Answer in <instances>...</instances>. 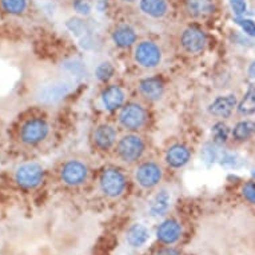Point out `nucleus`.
<instances>
[{
  "label": "nucleus",
  "instance_id": "f03ea898",
  "mask_svg": "<svg viewBox=\"0 0 255 255\" xmlns=\"http://www.w3.org/2000/svg\"><path fill=\"white\" fill-rule=\"evenodd\" d=\"M59 182L67 188L86 187L92 179L91 162L83 155H72L63 160L58 168Z\"/></svg>",
  "mask_w": 255,
  "mask_h": 255
},
{
  "label": "nucleus",
  "instance_id": "cd10ccee",
  "mask_svg": "<svg viewBox=\"0 0 255 255\" xmlns=\"http://www.w3.org/2000/svg\"><path fill=\"white\" fill-rule=\"evenodd\" d=\"M74 9L79 15H90L92 11V4L90 0H74Z\"/></svg>",
  "mask_w": 255,
  "mask_h": 255
},
{
  "label": "nucleus",
  "instance_id": "2f4dec72",
  "mask_svg": "<svg viewBox=\"0 0 255 255\" xmlns=\"http://www.w3.org/2000/svg\"><path fill=\"white\" fill-rule=\"evenodd\" d=\"M154 255H183L179 249H176L174 246H163L160 247L159 250H156Z\"/></svg>",
  "mask_w": 255,
  "mask_h": 255
},
{
  "label": "nucleus",
  "instance_id": "a211bd4d",
  "mask_svg": "<svg viewBox=\"0 0 255 255\" xmlns=\"http://www.w3.org/2000/svg\"><path fill=\"white\" fill-rule=\"evenodd\" d=\"M138 11L147 20L162 21L170 15V4L167 0H139Z\"/></svg>",
  "mask_w": 255,
  "mask_h": 255
},
{
  "label": "nucleus",
  "instance_id": "20e7f679",
  "mask_svg": "<svg viewBox=\"0 0 255 255\" xmlns=\"http://www.w3.org/2000/svg\"><path fill=\"white\" fill-rule=\"evenodd\" d=\"M131 60L134 66L144 72H154L162 67L166 60L163 46L154 39H139L131 48Z\"/></svg>",
  "mask_w": 255,
  "mask_h": 255
},
{
  "label": "nucleus",
  "instance_id": "f3484780",
  "mask_svg": "<svg viewBox=\"0 0 255 255\" xmlns=\"http://www.w3.org/2000/svg\"><path fill=\"white\" fill-rule=\"evenodd\" d=\"M138 40V31L130 23H119L111 31V42L119 50H131Z\"/></svg>",
  "mask_w": 255,
  "mask_h": 255
},
{
  "label": "nucleus",
  "instance_id": "473e14b6",
  "mask_svg": "<svg viewBox=\"0 0 255 255\" xmlns=\"http://www.w3.org/2000/svg\"><path fill=\"white\" fill-rule=\"evenodd\" d=\"M249 76L254 79L255 78V60L250 64V67H249Z\"/></svg>",
  "mask_w": 255,
  "mask_h": 255
},
{
  "label": "nucleus",
  "instance_id": "f8f14e48",
  "mask_svg": "<svg viewBox=\"0 0 255 255\" xmlns=\"http://www.w3.org/2000/svg\"><path fill=\"white\" fill-rule=\"evenodd\" d=\"M71 91V83L64 79L48 80L40 86L36 92V97L44 105H55L67 97Z\"/></svg>",
  "mask_w": 255,
  "mask_h": 255
},
{
  "label": "nucleus",
  "instance_id": "dca6fc26",
  "mask_svg": "<svg viewBox=\"0 0 255 255\" xmlns=\"http://www.w3.org/2000/svg\"><path fill=\"white\" fill-rule=\"evenodd\" d=\"M237 106H238V99L235 94L219 95L210 102L207 106V113L210 117L215 118L218 121H225L233 115Z\"/></svg>",
  "mask_w": 255,
  "mask_h": 255
},
{
  "label": "nucleus",
  "instance_id": "1a4fd4ad",
  "mask_svg": "<svg viewBox=\"0 0 255 255\" xmlns=\"http://www.w3.org/2000/svg\"><path fill=\"white\" fill-rule=\"evenodd\" d=\"M119 131L118 126L110 122H102L98 123L91 131V144L92 147L102 154H113L114 148L117 146L119 139Z\"/></svg>",
  "mask_w": 255,
  "mask_h": 255
},
{
  "label": "nucleus",
  "instance_id": "f704fd0d",
  "mask_svg": "<svg viewBox=\"0 0 255 255\" xmlns=\"http://www.w3.org/2000/svg\"><path fill=\"white\" fill-rule=\"evenodd\" d=\"M253 176H254V178H255V171H254V172H253Z\"/></svg>",
  "mask_w": 255,
  "mask_h": 255
},
{
  "label": "nucleus",
  "instance_id": "bb28decb",
  "mask_svg": "<svg viewBox=\"0 0 255 255\" xmlns=\"http://www.w3.org/2000/svg\"><path fill=\"white\" fill-rule=\"evenodd\" d=\"M202 158L205 160L206 163H213L214 160L218 158V151H217V144H207V146L202 150Z\"/></svg>",
  "mask_w": 255,
  "mask_h": 255
},
{
  "label": "nucleus",
  "instance_id": "f257e3e1",
  "mask_svg": "<svg viewBox=\"0 0 255 255\" xmlns=\"http://www.w3.org/2000/svg\"><path fill=\"white\" fill-rule=\"evenodd\" d=\"M148 142L142 132H125L119 136L113 151V158L123 167H134L146 158Z\"/></svg>",
  "mask_w": 255,
  "mask_h": 255
},
{
  "label": "nucleus",
  "instance_id": "9d476101",
  "mask_svg": "<svg viewBox=\"0 0 255 255\" xmlns=\"http://www.w3.org/2000/svg\"><path fill=\"white\" fill-rule=\"evenodd\" d=\"M167 91V86L162 76L148 75L138 80L136 92L138 98L147 105H155L164 98Z\"/></svg>",
  "mask_w": 255,
  "mask_h": 255
},
{
  "label": "nucleus",
  "instance_id": "7c9ffc66",
  "mask_svg": "<svg viewBox=\"0 0 255 255\" xmlns=\"http://www.w3.org/2000/svg\"><path fill=\"white\" fill-rule=\"evenodd\" d=\"M230 5L233 12L237 15V16H241L243 13L246 12V1L245 0H230Z\"/></svg>",
  "mask_w": 255,
  "mask_h": 255
},
{
  "label": "nucleus",
  "instance_id": "412c9836",
  "mask_svg": "<svg viewBox=\"0 0 255 255\" xmlns=\"http://www.w3.org/2000/svg\"><path fill=\"white\" fill-rule=\"evenodd\" d=\"M150 239V230L143 223H134L128 227L126 233V241L134 249H140L148 242Z\"/></svg>",
  "mask_w": 255,
  "mask_h": 255
},
{
  "label": "nucleus",
  "instance_id": "a878e982",
  "mask_svg": "<svg viewBox=\"0 0 255 255\" xmlns=\"http://www.w3.org/2000/svg\"><path fill=\"white\" fill-rule=\"evenodd\" d=\"M0 3L9 15H21L27 9V0H0Z\"/></svg>",
  "mask_w": 255,
  "mask_h": 255
},
{
  "label": "nucleus",
  "instance_id": "6e6552de",
  "mask_svg": "<svg viewBox=\"0 0 255 255\" xmlns=\"http://www.w3.org/2000/svg\"><path fill=\"white\" fill-rule=\"evenodd\" d=\"M51 134V125L46 118L32 117L20 126L19 139L25 146H39Z\"/></svg>",
  "mask_w": 255,
  "mask_h": 255
},
{
  "label": "nucleus",
  "instance_id": "9b49d317",
  "mask_svg": "<svg viewBox=\"0 0 255 255\" xmlns=\"http://www.w3.org/2000/svg\"><path fill=\"white\" fill-rule=\"evenodd\" d=\"M193 159V150L184 142H174L164 150L163 163L171 170H182Z\"/></svg>",
  "mask_w": 255,
  "mask_h": 255
},
{
  "label": "nucleus",
  "instance_id": "393cba45",
  "mask_svg": "<svg viewBox=\"0 0 255 255\" xmlns=\"http://www.w3.org/2000/svg\"><path fill=\"white\" fill-rule=\"evenodd\" d=\"M211 134H213L214 144H225L230 138L231 131L229 128V126L226 123H223V121H218L214 125Z\"/></svg>",
  "mask_w": 255,
  "mask_h": 255
},
{
  "label": "nucleus",
  "instance_id": "4be33fe9",
  "mask_svg": "<svg viewBox=\"0 0 255 255\" xmlns=\"http://www.w3.org/2000/svg\"><path fill=\"white\" fill-rule=\"evenodd\" d=\"M255 136V121L251 119H243L239 121L234 126V128L231 130V138L234 139L235 142L243 143L250 140L251 138Z\"/></svg>",
  "mask_w": 255,
  "mask_h": 255
},
{
  "label": "nucleus",
  "instance_id": "423d86ee",
  "mask_svg": "<svg viewBox=\"0 0 255 255\" xmlns=\"http://www.w3.org/2000/svg\"><path fill=\"white\" fill-rule=\"evenodd\" d=\"M131 178L143 191L156 190L166 178V166L156 159L144 158L131 167Z\"/></svg>",
  "mask_w": 255,
  "mask_h": 255
},
{
  "label": "nucleus",
  "instance_id": "2eb2a0df",
  "mask_svg": "<svg viewBox=\"0 0 255 255\" xmlns=\"http://www.w3.org/2000/svg\"><path fill=\"white\" fill-rule=\"evenodd\" d=\"M183 225L176 218H166L156 229V239L163 246H174L183 237Z\"/></svg>",
  "mask_w": 255,
  "mask_h": 255
},
{
  "label": "nucleus",
  "instance_id": "aec40b11",
  "mask_svg": "<svg viewBox=\"0 0 255 255\" xmlns=\"http://www.w3.org/2000/svg\"><path fill=\"white\" fill-rule=\"evenodd\" d=\"M171 209V194L166 188H159L148 203V213L152 217H164Z\"/></svg>",
  "mask_w": 255,
  "mask_h": 255
},
{
  "label": "nucleus",
  "instance_id": "72a5a7b5",
  "mask_svg": "<svg viewBox=\"0 0 255 255\" xmlns=\"http://www.w3.org/2000/svg\"><path fill=\"white\" fill-rule=\"evenodd\" d=\"M122 4H134V3H136V1H139V0H119Z\"/></svg>",
  "mask_w": 255,
  "mask_h": 255
},
{
  "label": "nucleus",
  "instance_id": "c756f323",
  "mask_svg": "<svg viewBox=\"0 0 255 255\" xmlns=\"http://www.w3.org/2000/svg\"><path fill=\"white\" fill-rule=\"evenodd\" d=\"M237 23H238L242 29L246 32L247 35L250 36H255V23L250 19H237Z\"/></svg>",
  "mask_w": 255,
  "mask_h": 255
},
{
  "label": "nucleus",
  "instance_id": "4468645a",
  "mask_svg": "<svg viewBox=\"0 0 255 255\" xmlns=\"http://www.w3.org/2000/svg\"><path fill=\"white\" fill-rule=\"evenodd\" d=\"M44 179V170L36 162H28L19 166L15 171V182L25 190L39 187Z\"/></svg>",
  "mask_w": 255,
  "mask_h": 255
},
{
  "label": "nucleus",
  "instance_id": "ddd939ff",
  "mask_svg": "<svg viewBox=\"0 0 255 255\" xmlns=\"http://www.w3.org/2000/svg\"><path fill=\"white\" fill-rule=\"evenodd\" d=\"M128 101V92L121 84H107L99 94L101 106L107 113H118Z\"/></svg>",
  "mask_w": 255,
  "mask_h": 255
},
{
  "label": "nucleus",
  "instance_id": "39448f33",
  "mask_svg": "<svg viewBox=\"0 0 255 255\" xmlns=\"http://www.w3.org/2000/svg\"><path fill=\"white\" fill-rule=\"evenodd\" d=\"M130 178L123 168L118 166H107L99 172L97 178V188L105 199L118 201L128 188Z\"/></svg>",
  "mask_w": 255,
  "mask_h": 255
},
{
  "label": "nucleus",
  "instance_id": "0eeeda50",
  "mask_svg": "<svg viewBox=\"0 0 255 255\" xmlns=\"http://www.w3.org/2000/svg\"><path fill=\"white\" fill-rule=\"evenodd\" d=\"M176 46L183 55L195 58L206 51L209 46V36L199 25L187 24L182 27L176 35Z\"/></svg>",
  "mask_w": 255,
  "mask_h": 255
},
{
  "label": "nucleus",
  "instance_id": "5701e85b",
  "mask_svg": "<svg viewBox=\"0 0 255 255\" xmlns=\"http://www.w3.org/2000/svg\"><path fill=\"white\" fill-rule=\"evenodd\" d=\"M237 111L242 117H251L255 114V86L250 84L241 101L238 102Z\"/></svg>",
  "mask_w": 255,
  "mask_h": 255
},
{
  "label": "nucleus",
  "instance_id": "c85d7f7f",
  "mask_svg": "<svg viewBox=\"0 0 255 255\" xmlns=\"http://www.w3.org/2000/svg\"><path fill=\"white\" fill-rule=\"evenodd\" d=\"M242 194L247 202L255 205V182H247L242 188Z\"/></svg>",
  "mask_w": 255,
  "mask_h": 255
},
{
  "label": "nucleus",
  "instance_id": "7ed1b4c3",
  "mask_svg": "<svg viewBox=\"0 0 255 255\" xmlns=\"http://www.w3.org/2000/svg\"><path fill=\"white\" fill-rule=\"evenodd\" d=\"M151 114L148 105L140 99H128L117 113V126L125 132H142L148 128Z\"/></svg>",
  "mask_w": 255,
  "mask_h": 255
},
{
  "label": "nucleus",
  "instance_id": "b1692460",
  "mask_svg": "<svg viewBox=\"0 0 255 255\" xmlns=\"http://www.w3.org/2000/svg\"><path fill=\"white\" fill-rule=\"evenodd\" d=\"M115 72H117V68L113 63L105 60L95 67V78L102 83H109L110 80L115 76Z\"/></svg>",
  "mask_w": 255,
  "mask_h": 255
},
{
  "label": "nucleus",
  "instance_id": "6ab92c4d",
  "mask_svg": "<svg viewBox=\"0 0 255 255\" xmlns=\"http://www.w3.org/2000/svg\"><path fill=\"white\" fill-rule=\"evenodd\" d=\"M215 1L214 0H186L184 1V12L187 17L193 20H203L215 12Z\"/></svg>",
  "mask_w": 255,
  "mask_h": 255
}]
</instances>
